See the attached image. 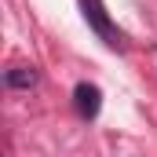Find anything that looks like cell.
I'll return each mask as SVG.
<instances>
[{
	"label": "cell",
	"mask_w": 157,
	"mask_h": 157,
	"mask_svg": "<svg viewBox=\"0 0 157 157\" xmlns=\"http://www.w3.org/2000/svg\"><path fill=\"white\" fill-rule=\"evenodd\" d=\"M80 7H84V18L91 22V29H95L99 37L106 40L110 48H117V44H121V33L113 29V26H110V18H106L102 4H99V0H80Z\"/></svg>",
	"instance_id": "obj_1"
},
{
	"label": "cell",
	"mask_w": 157,
	"mask_h": 157,
	"mask_svg": "<svg viewBox=\"0 0 157 157\" xmlns=\"http://www.w3.org/2000/svg\"><path fill=\"white\" fill-rule=\"evenodd\" d=\"M73 102H77V113L80 117H99V106H102V91L95 88V84H88V80H80L77 88H73Z\"/></svg>",
	"instance_id": "obj_2"
},
{
	"label": "cell",
	"mask_w": 157,
	"mask_h": 157,
	"mask_svg": "<svg viewBox=\"0 0 157 157\" xmlns=\"http://www.w3.org/2000/svg\"><path fill=\"white\" fill-rule=\"evenodd\" d=\"M4 84H7V88H22V91H26V88H33V84H37V70H33V66H11V70L4 73Z\"/></svg>",
	"instance_id": "obj_3"
}]
</instances>
